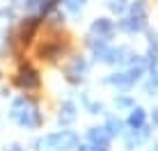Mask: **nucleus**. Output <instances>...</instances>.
<instances>
[{
	"mask_svg": "<svg viewBox=\"0 0 158 151\" xmlns=\"http://www.w3.org/2000/svg\"><path fill=\"white\" fill-rule=\"evenodd\" d=\"M9 151H21V147H16V144H14V147H12V149H9Z\"/></svg>",
	"mask_w": 158,
	"mask_h": 151,
	"instance_id": "21",
	"label": "nucleus"
},
{
	"mask_svg": "<svg viewBox=\"0 0 158 151\" xmlns=\"http://www.w3.org/2000/svg\"><path fill=\"white\" fill-rule=\"evenodd\" d=\"M60 51H62L60 44H48V46H44L39 51V55H41V60H44V57H46V60H53V57L60 55Z\"/></svg>",
	"mask_w": 158,
	"mask_h": 151,
	"instance_id": "11",
	"label": "nucleus"
},
{
	"mask_svg": "<svg viewBox=\"0 0 158 151\" xmlns=\"http://www.w3.org/2000/svg\"><path fill=\"white\" fill-rule=\"evenodd\" d=\"M89 110H92V115H99V112H103V105L101 103H92Z\"/></svg>",
	"mask_w": 158,
	"mask_h": 151,
	"instance_id": "18",
	"label": "nucleus"
},
{
	"mask_svg": "<svg viewBox=\"0 0 158 151\" xmlns=\"http://www.w3.org/2000/svg\"><path fill=\"white\" fill-rule=\"evenodd\" d=\"M92 32L99 35V39H106L108 41V37L112 35V23L108 18H99V21H94V25H92Z\"/></svg>",
	"mask_w": 158,
	"mask_h": 151,
	"instance_id": "5",
	"label": "nucleus"
},
{
	"mask_svg": "<svg viewBox=\"0 0 158 151\" xmlns=\"http://www.w3.org/2000/svg\"><path fill=\"white\" fill-rule=\"evenodd\" d=\"M151 44H156V46H158V35H151Z\"/></svg>",
	"mask_w": 158,
	"mask_h": 151,
	"instance_id": "19",
	"label": "nucleus"
},
{
	"mask_svg": "<svg viewBox=\"0 0 158 151\" xmlns=\"http://www.w3.org/2000/svg\"><path fill=\"white\" fill-rule=\"evenodd\" d=\"M12 119L23 128H37L41 124V115L30 99L21 96V99H16L12 103Z\"/></svg>",
	"mask_w": 158,
	"mask_h": 151,
	"instance_id": "1",
	"label": "nucleus"
},
{
	"mask_svg": "<svg viewBox=\"0 0 158 151\" xmlns=\"http://www.w3.org/2000/svg\"><path fill=\"white\" fill-rule=\"evenodd\" d=\"M154 121L158 124V110H154Z\"/></svg>",
	"mask_w": 158,
	"mask_h": 151,
	"instance_id": "20",
	"label": "nucleus"
},
{
	"mask_svg": "<svg viewBox=\"0 0 158 151\" xmlns=\"http://www.w3.org/2000/svg\"><path fill=\"white\" fill-rule=\"evenodd\" d=\"M119 28H122L124 32H140L144 28V18H138V16H131V18L122 21L119 23Z\"/></svg>",
	"mask_w": 158,
	"mask_h": 151,
	"instance_id": "8",
	"label": "nucleus"
},
{
	"mask_svg": "<svg viewBox=\"0 0 158 151\" xmlns=\"http://www.w3.org/2000/svg\"><path fill=\"white\" fill-rule=\"evenodd\" d=\"M108 7L112 9V12H117V14H122L124 9H126V5H124V0H110L108 2Z\"/></svg>",
	"mask_w": 158,
	"mask_h": 151,
	"instance_id": "15",
	"label": "nucleus"
},
{
	"mask_svg": "<svg viewBox=\"0 0 158 151\" xmlns=\"http://www.w3.org/2000/svg\"><path fill=\"white\" fill-rule=\"evenodd\" d=\"M122 128H124V124L117 119V117H110L106 124V131H108V135H119L122 133Z\"/></svg>",
	"mask_w": 158,
	"mask_h": 151,
	"instance_id": "12",
	"label": "nucleus"
},
{
	"mask_svg": "<svg viewBox=\"0 0 158 151\" xmlns=\"http://www.w3.org/2000/svg\"><path fill=\"white\" fill-rule=\"evenodd\" d=\"M73 119H76V105L71 101H67V103L62 105V112H60V124L67 126V124H71Z\"/></svg>",
	"mask_w": 158,
	"mask_h": 151,
	"instance_id": "9",
	"label": "nucleus"
},
{
	"mask_svg": "<svg viewBox=\"0 0 158 151\" xmlns=\"http://www.w3.org/2000/svg\"><path fill=\"white\" fill-rule=\"evenodd\" d=\"M128 124L133 128H142V124H144V110L142 108H133V112L128 117Z\"/></svg>",
	"mask_w": 158,
	"mask_h": 151,
	"instance_id": "10",
	"label": "nucleus"
},
{
	"mask_svg": "<svg viewBox=\"0 0 158 151\" xmlns=\"http://www.w3.org/2000/svg\"><path fill=\"white\" fill-rule=\"evenodd\" d=\"M67 9L69 12H80V9H83V0H67Z\"/></svg>",
	"mask_w": 158,
	"mask_h": 151,
	"instance_id": "16",
	"label": "nucleus"
},
{
	"mask_svg": "<svg viewBox=\"0 0 158 151\" xmlns=\"http://www.w3.org/2000/svg\"><path fill=\"white\" fill-rule=\"evenodd\" d=\"M39 73L35 71V69H30V67H23L19 71V76H16V85L19 87H23V89H37L39 87Z\"/></svg>",
	"mask_w": 158,
	"mask_h": 151,
	"instance_id": "3",
	"label": "nucleus"
},
{
	"mask_svg": "<svg viewBox=\"0 0 158 151\" xmlns=\"http://www.w3.org/2000/svg\"><path fill=\"white\" fill-rule=\"evenodd\" d=\"M78 151H108V144H83Z\"/></svg>",
	"mask_w": 158,
	"mask_h": 151,
	"instance_id": "14",
	"label": "nucleus"
},
{
	"mask_svg": "<svg viewBox=\"0 0 158 151\" xmlns=\"http://www.w3.org/2000/svg\"><path fill=\"white\" fill-rule=\"evenodd\" d=\"M76 147H78V137L69 131L53 133V135H46V137L35 142L37 151H69V149H76Z\"/></svg>",
	"mask_w": 158,
	"mask_h": 151,
	"instance_id": "2",
	"label": "nucleus"
},
{
	"mask_svg": "<svg viewBox=\"0 0 158 151\" xmlns=\"http://www.w3.org/2000/svg\"><path fill=\"white\" fill-rule=\"evenodd\" d=\"M83 71H85V62L80 60V57H76L71 62V67L67 69V78L71 80V83H80V78H83Z\"/></svg>",
	"mask_w": 158,
	"mask_h": 151,
	"instance_id": "6",
	"label": "nucleus"
},
{
	"mask_svg": "<svg viewBox=\"0 0 158 151\" xmlns=\"http://www.w3.org/2000/svg\"><path fill=\"white\" fill-rule=\"evenodd\" d=\"M142 76V67L138 69H131V71H124V73H115L108 78V83L117 85V87H131L133 83H138V78Z\"/></svg>",
	"mask_w": 158,
	"mask_h": 151,
	"instance_id": "4",
	"label": "nucleus"
},
{
	"mask_svg": "<svg viewBox=\"0 0 158 151\" xmlns=\"http://www.w3.org/2000/svg\"><path fill=\"white\" fill-rule=\"evenodd\" d=\"M131 12H133V16H138V18H144V14H147V5L142 2V0H138V2H133Z\"/></svg>",
	"mask_w": 158,
	"mask_h": 151,
	"instance_id": "13",
	"label": "nucleus"
},
{
	"mask_svg": "<svg viewBox=\"0 0 158 151\" xmlns=\"http://www.w3.org/2000/svg\"><path fill=\"white\" fill-rule=\"evenodd\" d=\"M87 137H89V144H108L110 142V135H108L106 128H89Z\"/></svg>",
	"mask_w": 158,
	"mask_h": 151,
	"instance_id": "7",
	"label": "nucleus"
},
{
	"mask_svg": "<svg viewBox=\"0 0 158 151\" xmlns=\"http://www.w3.org/2000/svg\"><path fill=\"white\" fill-rule=\"evenodd\" d=\"M117 105L119 108H131V105H133V101H131L128 96H122V99H117Z\"/></svg>",
	"mask_w": 158,
	"mask_h": 151,
	"instance_id": "17",
	"label": "nucleus"
}]
</instances>
